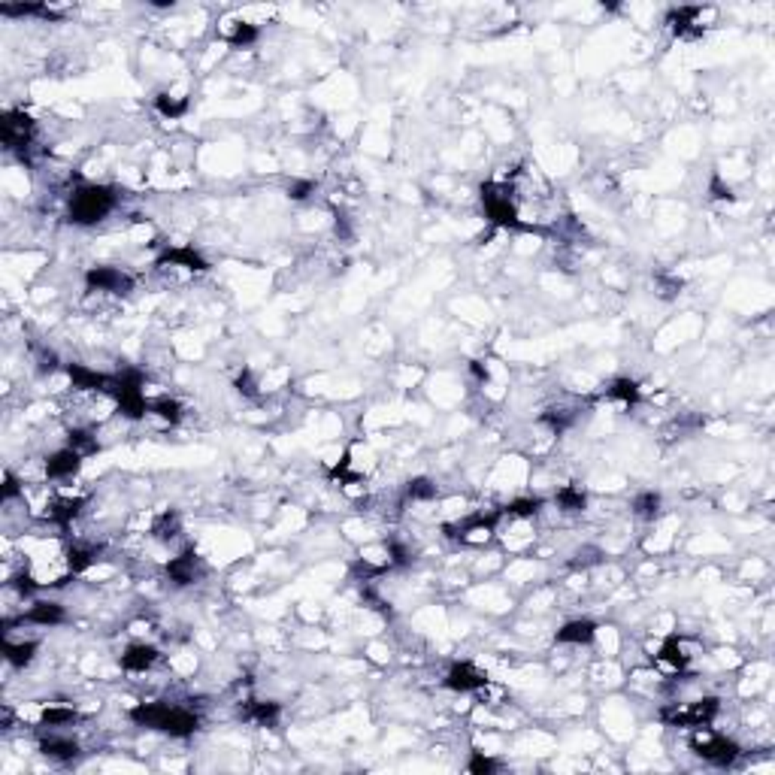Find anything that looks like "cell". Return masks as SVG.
Segmentation results:
<instances>
[{
  "mask_svg": "<svg viewBox=\"0 0 775 775\" xmlns=\"http://www.w3.org/2000/svg\"><path fill=\"white\" fill-rule=\"evenodd\" d=\"M131 721L136 727H149V730H161L167 736L185 739L194 736L200 727V718L191 709L182 705H167V703H140L131 709Z\"/></svg>",
  "mask_w": 775,
  "mask_h": 775,
  "instance_id": "obj_1",
  "label": "cell"
},
{
  "mask_svg": "<svg viewBox=\"0 0 775 775\" xmlns=\"http://www.w3.org/2000/svg\"><path fill=\"white\" fill-rule=\"evenodd\" d=\"M116 191L106 185H82L70 197V221L73 224H97L116 209Z\"/></svg>",
  "mask_w": 775,
  "mask_h": 775,
  "instance_id": "obj_2",
  "label": "cell"
},
{
  "mask_svg": "<svg viewBox=\"0 0 775 775\" xmlns=\"http://www.w3.org/2000/svg\"><path fill=\"white\" fill-rule=\"evenodd\" d=\"M106 391L116 397V403L119 409L128 418H143L145 412H149V403H145V397H143V373L140 370H124L119 375H109V388Z\"/></svg>",
  "mask_w": 775,
  "mask_h": 775,
  "instance_id": "obj_3",
  "label": "cell"
},
{
  "mask_svg": "<svg viewBox=\"0 0 775 775\" xmlns=\"http://www.w3.org/2000/svg\"><path fill=\"white\" fill-rule=\"evenodd\" d=\"M691 748H693V754L703 757L705 763H712V766H733V763L739 760V754H742L733 739L709 733V730L693 736L691 739Z\"/></svg>",
  "mask_w": 775,
  "mask_h": 775,
  "instance_id": "obj_4",
  "label": "cell"
},
{
  "mask_svg": "<svg viewBox=\"0 0 775 775\" xmlns=\"http://www.w3.org/2000/svg\"><path fill=\"white\" fill-rule=\"evenodd\" d=\"M482 203H485V212L497 227H512V231H533L530 224L518 221V212L512 207L509 200V191L500 188V185H482Z\"/></svg>",
  "mask_w": 775,
  "mask_h": 775,
  "instance_id": "obj_5",
  "label": "cell"
},
{
  "mask_svg": "<svg viewBox=\"0 0 775 775\" xmlns=\"http://www.w3.org/2000/svg\"><path fill=\"white\" fill-rule=\"evenodd\" d=\"M715 715H718V700L705 697L685 705V709H664V721L672 727H705L715 721Z\"/></svg>",
  "mask_w": 775,
  "mask_h": 775,
  "instance_id": "obj_6",
  "label": "cell"
},
{
  "mask_svg": "<svg viewBox=\"0 0 775 775\" xmlns=\"http://www.w3.org/2000/svg\"><path fill=\"white\" fill-rule=\"evenodd\" d=\"M85 282L91 291H109V294H131L133 279L116 267H91L85 273Z\"/></svg>",
  "mask_w": 775,
  "mask_h": 775,
  "instance_id": "obj_7",
  "label": "cell"
},
{
  "mask_svg": "<svg viewBox=\"0 0 775 775\" xmlns=\"http://www.w3.org/2000/svg\"><path fill=\"white\" fill-rule=\"evenodd\" d=\"M4 145L6 149H28L31 136H33V119L25 112H6L4 116Z\"/></svg>",
  "mask_w": 775,
  "mask_h": 775,
  "instance_id": "obj_8",
  "label": "cell"
},
{
  "mask_svg": "<svg viewBox=\"0 0 775 775\" xmlns=\"http://www.w3.org/2000/svg\"><path fill=\"white\" fill-rule=\"evenodd\" d=\"M488 685L485 672H478L473 664H454L446 676V688L451 691H461V693H470V691H482Z\"/></svg>",
  "mask_w": 775,
  "mask_h": 775,
  "instance_id": "obj_9",
  "label": "cell"
},
{
  "mask_svg": "<svg viewBox=\"0 0 775 775\" xmlns=\"http://www.w3.org/2000/svg\"><path fill=\"white\" fill-rule=\"evenodd\" d=\"M79 463H82V454L67 446V449L55 451L52 458L45 461V476L49 478H70L73 473H79Z\"/></svg>",
  "mask_w": 775,
  "mask_h": 775,
  "instance_id": "obj_10",
  "label": "cell"
},
{
  "mask_svg": "<svg viewBox=\"0 0 775 775\" xmlns=\"http://www.w3.org/2000/svg\"><path fill=\"white\" fill-rule=\"evenodd\" d=\"M597 636V624L590 618H576V621H566L561 630H557V642L564 645H588L590 639Z\"/></svg>",
  "mask_w": 775,
  "mask_h": 775,
  "instance_id": "obj_11",
  "label": "cell"
},
{
  "mask_svg": "<svg viewBox=\"0 0 775 775\" xmlns=\"http://www.w3.org/2000/svg\"><path fill=\"white\" fill-rule=\"evenodd\" d=\"M167 576L173 578L176 585H191V581L197 578V554H194V549L173 557V561L167 564Z\"/></svg>",
  "mask_w": 775,
  "mask_h": 775,
  "instance_id": "obj_12",
  "label": "cell"
},
{
  "mask_svg": "<svg viewBox=\"0 0 775 775\" xmlns=\"http://www.w3.org/2000/svg\"><path fill=\"white\" fill-rule=\"evenodd\" d=\"M40 751H43L45 757L67 763V760H76L79 757V742H76V739H70V736H49V739H43V742H40Z\"/></svg>",
  "mask_w": 775,
  "mask_h": 775,
  "instance_id": "obj_13",
  "label": "cell"
},
{
  "mask_svg": "<svg viewBox=\"0 0 775 775\" xmlns=\"http://www.w3.org/2000/svg\"><path fill=\"white\" fill-rule=\"evenodd\" d=\"M155 660H158V648L140 642V645H131L128 652L121 654V666L128 669V672H145V669L155 664Z\"/></svg>",
  "mask_w": 775,
  "mask_h": 775,
  "instance_id": "obj_14",
  "label": "cell"
},
{
  "mask_svg": "<svg viewBox=\"0 0 775 775\" xmlns=\"http://www.w3.org/2000/svg\"><path fill=\"white\" fill-rule=\"evenodd\" d=\"M21 621H31V624H43V627H52V624H61L64 621V609L61 603H49V600H40L21 615Z\"/></svg>",
  "mask_w": 775,
  "mask_h": 775,
  "instance_id": "obj_15",
  "label": "cell"
},
{
  "mask_svg": "<svg viewBox=\"0 0 775 775\" xmlns=\"http://www.w3.org/2000/svg\"><path fill=\"white\" fill-rule=\"evenodd\" d=\"M67 375H70L73 385L82 388V391H106V388H109V375L94 373V370H88V367H79V363L67 367Z\"/></svg>",
  "mask_w": 775,
  "mask_h": 775,
  "instance_id": "obj_16",
  "label": "cell"
},
{
  "mask_svg": "<svg viewBox=\"0 0 775 775\" xmlns=\"http://www.w3.org/2000/svg\"><path fill=\"white\" fill-rule=\"evenodd\" d=\"M158 264H179V267H188V270H209V264L203 260L194 248H170V252L161 255V260Z\"/></svg>",
  "mask_w": 775,
  "mask_h": 775,
  "instance_id": "obj_17",
  "label": "cell"
},
{
  "mask_svg": "<svg viewBox=\"0 0 775 775\" xmlns=\"http://www.w3.org/2000/svg\"><path fill=\"white\" fill-rule=\"evenodd\" d=\"M243 718L248 721H258V724H273L279 718V703H264V700H248L246 709H243Z\"/></svg>",
  "mask_w": 775,
  "mask_h": 775,
  "instance_id": "obj_18",
  "label": "cell"
},
{
  "mask_svg": "<svg viewBox=\"0 0 775 775\" xmlns=\"http://www.w3.org/2000/svg\"><path fill=\"white\" fill-rule=\"evenodd\" d=\"M33 652H37V642H9V639H4V657L16 669L28 666L31 660H33Z\"/></svg>",
  "mask_w": 775,
  "mask_h": 775,
  "instance_id": "obj_19",
  "label": "cell"
},
{
  "mask_svg": "<svg viewBox=\"0 0 775 775\" xmlns=\"http://www.w3.org/2000/svg\"><path fill=\"white\" fill-rule=\"evenodd\" d=\"M79 509H82V500H55L49 509V518L55 524H61V527H67V524L79 515Z\"/></svg>",
  "mask_w": 775,
  "mask_h": 775,
  "instance_id": "obj_20",
  "label": "cell"
},
{
  "mask_svg": "<svg viewBox=\"0 0 775 775\" xmlns=\"http://www.w3.org/2000/svg\"><path fill=\"white\" fill-rule=\"evenodd\" d=\"M539 509H542V500H539V497H524V500H512V503L503 509V515H512V518H533Z\"/></svg>",
  "mask_w": 775,
  "mask_h": 775,
  "instance_id": "obj_21",
  "label": "cell"
},
{
  "mask_svg": "<svg viewBox=\"0 0 775 775\" xmlns=\"http://www.w3.org/2000/svg\"><path fill=\"white\" fill-rule=\"evenodd\" d=\"M557 503H561V509L564 512H581L588 506V497H585V491H581V488H561V491H557Z\"/></svg>",
  "mask_w": 775,
  "mask_h": 775,
  "instance_id": "obj_22",
  "label": "cell"
},
{
  "mask_svg": "<svg viewBox=\"0 0 775 775\" xmlns=\"http://www.w3.org/2000/svg\"><path fill=\"white\" fill-rule=\"evenodd\" d=\"M660 660H666V664L676 666V669H685V666H688V654L681 652L678 636H669V639L660 645Z\"/></svg>",
  "mask_w": 775,
  "mask_h": 775,
  "instance_id": "obj_23",
  "label": "cell"
},
{
  "mask_svg": "<svg viewBox=\"0 0 775 775\" xmlns=\"http://www.w3.org/2000/svg\"><path fill=\"white\" fill-rule=\"evenodd\" d=\"M149 412L158 415V418H164L167 424H179L182 421V406L176 400H170V397H161V400H155L149 406Z\"/></svg>",
  "mask_w": 775,
  "mask_h": 775,
  "instance_id": "obj_24",
  "label": "cell"
},
{
  "mask_svg": "<svg viewBox=\"0 0 775 775\" xmlns=\"http://www.w3.org/2000/svg\"><path fill=\"white\" fill-rule=\"evenodd\" d=\"M609 397H615V400H624V403H636V400H639V385H636L633 379H618V382H612Z\"/></svg>",
  "mask_w": 775,
  "mask_h": 775,
  "instance_id": "obj_25",
  "label": "cell"
},
{
  "mask_svg": "<svg viewBox=\"0 0 775 775\" xmlns=\"http://www.w3.org/2000/svg\"><path fill=\"white\" fill-rule=\"evenodd\" d=\"M657 509H660V494H654V491H645L633 500V512L639 518H654Z\"/></svg>",
  "mask_w": 775,
  "mask_h": 775,
  "instance_id": "obj_26",
  "label": "cell"
},
{
  "mask_svg": "<svg viewBox=\"0 0 775 775\" xmlns=\"http://www.w3.org/2000/svg\"><path fill=\"white\" fill-rule=\"evenodd\" d=\"M155 106L161 116L167 119H179V116H185V109H188V100H173L170 94H158L155 97Z\"/></svg>",
  "mask_w": 775,
  "mask_h": 775,
  "instance_id": "obj_27",
  "label": "cell"
},
{
  "mask_svg": "<svg viewBox=\"0 0 775 775\" xmlns=\"http://www.w3.org/2000/svg\"><path fill=\"white\" fill-rule=\"evenodd\" d=\"M43 724H49V727H61V724H73L76 721V712L73 709H61V705H49V709L43 712V718H40Z\"/></svg>",
  "mask_w": 775,
  "mask_h": 775,
  "instance_id": "obj_28",
  "label": "cell"
},
{
  "mask_svg": "<svg viewBox=\"0 0 775 775\" xmlns=\"http://www.w3.org/2000/svg\"><path fill=\"white\" fill-rule=\"evenodd\" d=\"M152 533L158 539H173L176 533H179V518L173 515V512H164L161 518L155 521V527H152Z\"/></svg>",
  "mask_w": 775,
  "mask_h": 775,
  "instance_id": "obj_29",
  "label": "cell"
},
{
  "mask_svg": "<svg viewBox=\"0 0 775 775\" xmlns=\"http://www.w3.org/2000/svg\"><path fill=\"white\" fill-rule=\"evenodd\" d=\"M542 421H545V424H549L551 430L561 433V430H566V427L576 421V412H569V409H549V412L542 415Z\"/></svg>",
  "mask_w": 775,
  "mask_h": 775,
  "instance_id": "obj_30",
  "label": "cell"
},
{
  "mask_svg": "<svg viewBox=\"0 0 775 775\" xmlns=\"http://www.w3.org/2000/svg\"><path fill=\"white\" fill-rule=\"evenodd\" d=\"M70 449H76L79 454H94L97 451V439L91 436L88 430H70Z\"/></svg>",
  "mask_w": 775,
  "mask_h": 775,
  "instance_id": "obj_31",
  "label": "cell"
},
{
  "mask_svg": "<svg viewBox=\"0 0 775 775\" xmlns=\"http://www.w3.org/2000/svg\"><path fill=\"white\" fill-rule=\"evenodd\" d=\"M433 494H436V485H433L430 478H412V482L406 485V497L409 500H430Z\"/></svg>",
  "mask_w": 775,
  "mask_h": 775,
  "instance_id": "obj_32",
  "label": "cell"
},
{
  "mask_svg": "<svg viewBox=\"0 0 775 775\" xmlns=\"http://www.w3.org/2000/svg\"><path fill=\"white\" fill-rule=\"evenodd\" d=\"M91 564H94V551H88V549H70L67 551V566H70V573H82V569H88Z\"/></svg>",
  "mask_w": 775,
  "mask_h": 775,
  "instance_id": "obj_33",
  "label": "cell"
},
{
  "mask_svg": "<svg viewBox=\"0 0 775 775\" xmlns=\"http://www.w3.org/2000/svg\"><path fill=\"white\" fill-rule=\"evenodd\" d=\"M255 40H258V28H255V25H236V28H233V33H231V37H227V43L236 45V49H239V45H243V49H246V45H252Z\"/></svg>",
  "mask_w": 775,
  "mask_h": 775,
  "instance_id": "obj_34",
  "label": "cell"
},
{
  "mask_svg": "<svg viewBox=\"0 0 775 775\" xmlns=\"http://www.w3.org/2000/svg\"><path fill=\"white\" fill-rule=\"evenodd\" d=\"M466 769L476 772V775H491V772H497V760L485 757L482 751H473V757H470V763H466Z\"/></svg>",
  "mask_w": 775,
  "mask_h": 775,
  "instance_id": "obj_35",
  "label": "cell"
},
{
  "mask_svg": "<svg viewBox=\"0 0 775 775\" xmlns=\"http://www.w3.org/2000/svg\"><path fill=\"white\" fill-rule=\"evenodd\" d=\"M312 188L315 185H312L309 179H297V182H291V185H288V197L291 200H303V197H309V194H312Z\"/></svg>",
  "mask_w": 775,
  "mask_h": 775,
  "instance_id": "obj_36",
  "label": "cell"
},
{
  "mask_svg": "<svg viewBox=\"0 0 775 775\" xmlns=\"http://www.w3.org/2000/svg\"><path fill=\"white\" fill-rule=\"evenodd\" d=\"M236 385H239V391L248 394V397H255V394H258L255 379H252V373H248V370H243V375H239V379H236Z\"/></svg>",
  "mask_w": 775,
  "mask_h": 775,
  "instance_id": "obj_37",
  "label": "cell"
},
{
  "mask_svg": "<svg viewBox=\"0 0 775 775\" xmlns=\"http://www.w3.org/2000/svg\"><path fill=\"white\" fill-rule=\"evenodd\" d=\"M712 197H718V200H733V191L727 188V185H721V179H712Z\"/></svg>",
  "mask_w": 775,
  "mask_h": 775,
  "instance_id": "obj_38",
  "label": "cell"
},
{
  "mask_svg": "<svg viewBox=\"0 0 775 775\" xmlns=\"http://www.w3.org/2000/svg\"><path fill=\"white\" fill-rule=\"evenodd\" d=\"M13 497H18V485H16V478L6 473V478H4V500H13Z\"/></svg>",
  "mask_w": 775,
  "mask_h": 775,
  "instance_id": "obj_39",
  "label": "cell"
},
{
  "mask_svg": "<svg viewBox=\"0 0 775 775\" xmlns=\"http://www.w3.org/2000/svg\"><path fill=\"white\" fill-rule=\"evenodd\" d=\"M388 551H391L394 564H406V549H403V545H397V542H388Z\"/></svg>",
  "mask_w": 775,
  "mask_h": 775,
  "instance_id": "obj_40",
  "label": "cell"
},
{
  "mask_svg": "<svg viewBox=\"0 0 775 775\" xmlns=\"http://www.w3.org/2000/svg\"><path fill=\"white\" fill-rule=\"evenodd\" d=\"M590 564H600L597 551H585V557L578 554V561H573V566H590Z\"/></svg>",
  "mask_w": 775,
  "mask_h": 775,
  "instance_id": "obj_41",
  "label": "cell"
},
{
  "mask_svg": "<svg viewBox=\"0 0 775 775\" xmlns=\"http://www.w3.org/2000/svg\"><path fill=\"white\" fill-rule=\"evenodd\" d=\"M16 588H18V590H25V594H31V590H37V585H33V578H28V576H21Z\"/></svg>",
  "mask_w": 775,
  "mask_h": 775,
  "instance_id": "obj_42",
  "label": "cell"
},
{
  "mask_svg": "<svg viewBox=\"0 0 775 775\" xmlns=\"http://www.w3.org/2000/svg\"><path fill=\"white\" fill-rule=\"evenodd\" d=\"M473 373L478 375V379H488V370H485V367H482V363H478V361H473Z\"/></svg>",
  "mask_w": 775,
  "mask_h": 775,
  "instance_id": "obj_43",
  "label": "cell"
}]
</instances>
